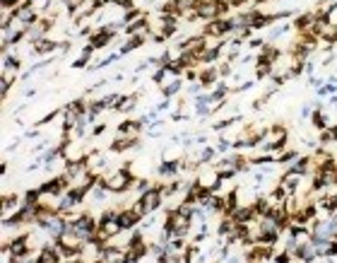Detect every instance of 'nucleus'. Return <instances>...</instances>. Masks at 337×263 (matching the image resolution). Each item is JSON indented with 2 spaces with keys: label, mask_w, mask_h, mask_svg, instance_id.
Here are the masks:
<instances>
[{
  "label": "nucleus",
  "mask_w": 337,
  "mask_h": 263,
  "mask_svg": "<svg viewBox=\"0 0 337 263\" xmlns=\"http://www.w3.org/2000/svg\"><path fill=\"white\" fill-rule=\"evenodd\" d=\"M133 181H135V174L130 172V162L121 164L113 174L99 176V183H102L109 193H116V196H123V193L130 191V189H133Z\"/></svg>",
  "instance_id": "obj_1"
},
{
  "label": "nucleus",
  "mask_w": 337,
  "mask_h": 263,
  "mask_svg": "<svg viewBox=\"0 0 337 263\" xmlns=\"http://www.w3.org/2000/svg\"><path fill=\"white\" fill-rule=\"evenodd\" d=\"M181 89H183V80H181V78H171V80H166L164 85H159V92H162L164 99H173Z\"/></svg>",
  "instance_id": "obj_18"
},
{
  "label": "nucleus",
  "mask_w": 337,
  "mask_h": 263,
  "mask_svg": "<svg viewBox=\"0 0 337 263\" xmlns=\"http://www.w3.org/2000/svg\"><path fill=\"white\" fill-rule=\"evenodd\" d=\"M193 102H195V106H212V97L210 92H200L193 97Z\"/></svg>",
  "instance_id": "obj_34"
},
{
  "label": "nucleus",
  "mask_w": 337,
  "mask_h": 263,
  "mask_svg": "<svg viewBox=\"0 0 337 263\" xmlns=\"http://www.w3.org/2000/svg\"><path fill=\"white\" fill-rule=\"evenodd\" d=\"M118 34H121V32H113V29L109 27V24H106V27H99V29H96V32L92 34L89 39H87V44H92V46H94L96 51H99V48L111 46V44H113V41L118 39Z\"/></svg>",
  "instance_id": "obj_6"
},
{
  "label": "nucleus",
  "mask_w": 337,
  "mask_h": 263,
  "mask_svg": "<svg viewBox=\"0 0 337 263\" xmlns=\"http://www.w3.org/2000/svg\"><path fill=\"white\" fill-rule=\"evenodd\" d=\"M152 186H154V183L149 181V179H137V176H135V181H133V189H130V191H135L137 193V196H142V193L147 191V189H152Z\"/></svg>",
  "instance_id": "obj_29"
},
{
  "label": "nucleus",
  "mask_w": 337,
  "mask_h": 263,
  "mask_svg": "<svg viewBox=\"0 0 337 263\" xmlns=\"http://www.w3.org/2000/svg\"><path fill=\"white\" fill-rule=\"evenodd\" d=\"M137 102H140V92H133V95H121L118 104L113 106V111H118V114H130V111H135Z\"/></svg>",
  "instance_id": "obj_14"
},
{
  "label": "nucleus",
  "mask_w": 337,
  "mask_h": 263,
  "mask_svg": "<svg viewBox=\"0 0 337 263\" xmlns=\"http://www.w3.org/2000/svg\"><path fill=\"white\" fill-rule=\"evenodd\" d=\"M106 198H109V191L104 189L102 183H96L94 189H92V193H89V200H92L94 205H102V203H106Z\"/></svg>",
  "instance_id": "obj_25"
},
{
  "label": "nucleus",
  "mask_w": 337,
  "mask_h": 263,
  "mask_svg": "<svg viewBox=\"0 0 337 263\" xmlns=\"http://www.w3.org/2000/svg\"><path fill=\"white\" fill-rule=\"evenodd\" d=\"M157 263H183V254H173V251H166V254L157 256Z\"/></svg>",
  "instance_id": "obj_30"
},
{
  "label": "nucleus",
  "mask_w": 337,
  "mask_h": 263,
  "mask_svg": "<svg viewBox=\"0 0 337 263\" xmlns=\"http://www.w3.org/2000/svg\"><path fill=\"white\" fill-rule=\"evenodd\" d=\"M272 75V63H265V61H255V82H263Z\"/></svg>",
  "instance_id": "obj_24"
},
{
  "label": "nucleus",
  "mask_w": 337,
  "mask_h": 263,
  "mask_svg": "<svg viewBox=\"0 0 337 263\" xmlns=\"http://www.w3.org/2000/svg\"><path fill=\"white\" fill-rule=\"evenodd\" d=\"M19 58L17 56H8V53H5V56H3V72H17L19 70Z\"/></svg>",
  "instance_id": "obj_27"
},
{
  "label": "nucleus",
  "mask_w": 337,
  "mask_h": 263,
  "mask_svg": "<svg viewBox=\"0 0 337 263\" xmlns=\"http://www.w3.org/2000/svg\"><path fill=\"white\" fill-rule=\"evenodd\" d=\"M22 208V196H17V193H3V217H8V213H17Z\"/></svg>",
  "instance_id": "obj_17"
},
{
  "label": "nucleus",
  "mask_w": 337,
  "mask_h": 263,
  "mask_svg": "<svg viewBox=\"0 0 337 263\" xmlns=\"http://www.w3.org/2000/svg\"><path fill=\"white\" fill-rule=\"evenodd\" d=\"M142 222V215L135 210L133 205L130 208H118V224L123 230H137Z\"/></svg>",
  "instance_id": "obj_8"
},
{
  "label": "nucleus",
  "mask_w": 337,
  "mask_h": 263,
  "mask_svg": "<svg viewBox=\"0 0 337 263\" xmlns=\"http://www.w3.org/2000/svg\"><path fill=\"white\" fill-rule=\"evenodd\" d=\"M89 63H92V58L82 56V53H80V56L72 61V68H75V70H82V68H89Z\"/></svg>",
  "instance_id": "obj_35"
},
{
  "label": "nucleus",
  "mask_w": 337,
  "mask_h": 263,
  "mask_svg": "<svg viewBox=\"0 0 337 263\" xmlns=\"http://www.w3.org/2000/svg\"><path fill=\"white\" fill-rule=\"evenodd\" d=\"M220 152H217V147H212V145H203L200 150L195 152V160H197V164L203 167V164H210L214 157H217Z\"/></svg>",
  "instance_id": "obj_21"
},
{
  "label": "nucleus",
  "mask_w": 337,
  "mask_h": 263,
  "mask_svg": "<svg viewBox=\"0 0 337 263\" xmlns=\"http://www.w3.org/2000/svg\"><path fill=\"white\" fill-rule=\"evenodd\" d=\"M12 82H15V78H12V72H3V75H0V99H3V102H8V97H10V87H12Z\"/></svg>",
  "instance_id": "obj_23"
},
{
  "label": "nucleus",
  "mask_w": 337,
  "mask_h": 263,
  "mask_svg": "<svg viewBox=\"0 0 337 263\" xmlns=\"http://www.w3.org/2000/svg\"><path fill=\"white\" fill-rule=\"evenodd\" d=\"M311 123H313V128L318 130V133L332 126V123H330V119H328V114H325V111H318V109H313V114H311Z\"/></svg>",
  "instance_id": "obj_22"
},
{
  "label": "nucleus",
  "mask_w": 337,
  "mask_h": 263,
  "mask_svg": "<svg viewBox=\"0 0 337 263\" xmlns=\"http://www.w3.org/2000/svg\"><path fill=\"white\" fill-rule=\"evenodd\" d=\"M315 72V63L313 61H306V75H313Z\"/></svg>",
  "instance_id": "obj_48"
},
{
  "label": "nucleus",
  "mask_w": 337,
  "mask_h": 263,
  "mask_svg": "<svg viewBox=\"0 0 337 263\" xmlns=\"http://www.w3.org/2000/svg\"><path fill=\"white\" fill-rule=\"evenodd\" d=\"M280 3H291V0H280Z\"/></svg>",
  "instance_id": "obj_52"
},
{
  "label": "nucleus",
  "mask_w": 337,
  "mask_h": 263,
  "mask_svg": "<svg viewBox=\"0 0 337 263\" xmlns=\"http://www.w3.org/2000/svg\"><path fill=\"white\" fill-rule=\"evenodd\" d=\"M253 85H255V80H246V82H241L239 87H234V92H239V95H241V92H248Z\"/></svg>",
  "instance_id": "obj_42"
},
{
  "label": "nucleus",
  "mask_w": 337,
  "mask_h": 263,
  "mask_svg": "<svg viewBox=\"0 0 337 263\" xmlns=\"http://www.w3.org/2000/svg\"><path fill=\"white\" fill-rule=\"evenodd\" d=\"M287 196H289V193L284 191V189L280 186V183H277V186H274L272 191L267 193V198H270V203H272V205H280V203H284V200H287Z\"/></svg>",
  "instance_id": "obj_26"
},
{
  "label": "nucleus",
  "mask_w": 337,
  "mask_h": 263,
  "mask_svg": "<svg viewBox=\"0 0 337 263\" xmlns=\"http://www.w3.org/2000/svg\"><path fill=\"white\" fill-rule=\"evenodd\" d=\"M162 203H164V193H162V183H154L152 189H147V191L142 193V196H137V200L133 203V208L140 213L142 217L152 215V213H157L159 208H162Z\"/></svg>",
  "instance_id": "obj_2"
},
{
  "label": "nucleus",
  "mask_w": 337,
  "mask_h": 263,
  "mask_svg": "<svg viewBox=\"0 0 337 263\" xmlns=\"http://www.w3.org/2000/svg\"><path fill=\"white\" fill-rule=\"evenodd\" d=\"M113 5L121 10H133L135 8V0H113Z\"/></svg>",
  "instance_id": "obj_40"
},
{
  "label": "nucleus",
  "mask_w": 337,
  "mask_h": 263,
  "mask_svg": "<svg viewBox=\"0 0 337 263\" xmlns=\"http://www.w3.org/2000/svg\"><path fill=\"white\" fill-rule=\"evenodd\" d=\"M39 136H41V130H39V128H27L22 138H27V140H36Z\"/></svg>",
  "instance_id": "obj_41"
},
{
  "label": "nucleus",
  "mask_w": 337,
  "mask_h": 263,
  "mask_svg": "<svg viewBox=\"0 0 337 263\" xmlns=\"http://www.w3.org/2000/svg\"><path fill=\"white\" fill-rule=\"evenodd\" d=\"M154 172H157L159 179L171 181V179H179L183 174V162H181V157H176V160H162V164Z\"/></svg>",
  "instance_id": "obj_7"
},
{
  "label": "nucleus",
  "mask_w": 337,
  "mask_h": 263,
  "mask_svg": "<svg viewBox=\"0 0 337 263\" xmlns=\"http://www.w3.org/2000/svg\"><path fill=\"white\" fill-rule=\"evenodd\" d=\"M301 155H299V150H291V147H287V150L282 152V160H280V164H291V162H296Z\"/></svg>",
  "instance_id": "obj_33"
},
{
  "label": "nucleus",
  "mask_w": 337,
  "mask_h": 263,
  "mask_svg": "<svg viewBox=\"0 0 337 263\" xmlns=\"http://www.w3.org/2000/svg\"><path fill=\"white\" fill-rule=\"evenodd\" d=\"M145 41H147L145 36H126V41L121 44L118 51H121V56H130L133 51H137L140 46H145Z\"/></svg>",
  "instance_id": "obj_19"
},
{
  "label": "nucleus",
  "mask_w": 337,
  "mask_h": 263,
  "mask_svg": "<svg viewBox=\"0 0 337 263\" xmlns=\"http://www.w3.org/2000/svg\"><path fill=\"white\" fill-rule=\"evenodd\" d=\"M200 92H203V85H200V82H190V87H188V95H200Z\"/></svg>",
  "instance_id": "obj_46"
},
{
  "label": "nucleus",
  "mask_w": 337,
  "mask_h": 263,
  "mask_svg": "<svg viewBox=\"0 0 337 263\" xmlns=\"http://www.w3.org/2000/svg\"><path fill=\"white\" fill-rule=\"evenodd\" d=\"M311 114H313V104H304V106H301V111H299V121L311 119Z\"/></svg>",
  "instance_id": "obj_39"
},
{
  "label": "nucleus",
  "mask_w": 337,
  "mask_h": 263,
  "mask_svg": "<svg viewBox=\"0 0 337 263\" xmlns=\"http://www.w3.org/2000/svg\"><path fill=\"white\" fill-rule=\"evenodd\" d=\"M328 232H330V239H337V213L328 215Z\"/></svg>",
  "instance_id": "obj_37"
},
{
  "label": "nucleus",
  "mask_w": 337,
  "mask_h": 263,
  "mask_svg": "<svg viewBox=\"0 0 337 263\" xmlns=\"http://www.w3.org/2000/svg\"><path fill=\"white\" fill-rule=\"evenodd\" d=\"M142 128H145V126H142L140 119H126V121H121V123H118L116 133H123V136H137V138H140Z\"/></svg>",
  "instance_id": "obj_16"
},
{
  "label": "nucleus",
  "mask_w": 337,
  "mask_h": 263,
  "mask_svg": "<svg viewBox=\"0 0 337 263\" xmlns=\"http://www.w3.org/2000/svg\"><path fill=\"white\" fill-rule=\"evenodd\" d=\"M140 145V138L137 136H123V133H116L113 143H111L109 150L111 152H128V150H135Z\"/></svg>",
  "instance_id": "obj_10"
},
{
  "label": "nucleus",
  "mask_w": 337,
  "mask_h": 263,
  "mask_svg": "<svg viewBox=\"0 0 337 263\" xmlns=\"http://www.w3.org/2000/svg\"><path fill=\"white\" fill-rule=\"evenodd\" d=\"M328 258H335V261H337V239H330V244H328Z\"/></svg>",
  "instance_id": "obj_43"
},
{
  "label": "nucleus",
  "mask_w": 337,
  "mask_h": 263,
  "mask_svg": "<svg viewBox=\"0 0 337 263\" xmlns=\"http://www.w3.org/2000/svg\"><path fill=\"white\" fill-rule=\"evenodd\" d=\"M231 32H234L231 17H217V20L205 22L203 27V34H207V36H227V39H231Z\"/></svg>",
  "instance_id": "obj_5"
},
{
  "label": "nucleus",
  "mask_w": 337,
  "mask_h": 263,
  "mask_svg": "<svg viewBox=\"0 0 337 263\" xmlns=\"http://www.w3.org/2000/svg\"><path fill=\"white\" fill-rule=\"evenodd\" d=\"M195 183L200 189H207V191H212V193H222L224 179H222V174L214 167H207V169L200 167L195 174Z\"/></svg>",
  "instance_id": "obj_4"
},
{
  "label": "nucleus",
  "mask_w": 337,
  "mask_h": 263,
  "mask_svg": "<svg viewBox=\"0 0 337 263\" xmlns=\"http://www.w3.org/2000/svg\"><path fill=\"white\" fill-rule=\"evenodd\" d=\"M265 44H267L265 39H248V46H251L253 51H255V48H263V46H265Z\"/></svg>",
  "instance_id": "obj_47"
},
{
  "label": "nucleus",
  "mask_w": 337,
  "mask_h": 263,
  "mask_svg": "<svg viewBox=\"0 0 337 263\" xmlns=\"http://www.w3.org/2000/svg\"><path fill=\"white\" fill-rule=\"evenodd\" d=\"M220 3H231V0H220Z\"/></svg>",
  "instance_id": "obj_53"
},
{
  "label": "nucleus",
  "mask_w": 337,
  "mask_h": 263,
  "mask_svg": "<svg viewBox=\"0 0 337 263\" xmlns=\"http://www.w3.org/2000/svg\"><path fill=\"white\" fill-rule=\"evenodd\" d=\"M96 227H99V220L92 213H75V215H70V230L77 232L80 239L85 244L96 239Z\"/></svg>",
  "instance_id": "obj_3"
},
{
  "label": "nucleus",
  "mask_w": 337,
  "mask_h": 263,
  "mask_svg": "<svg viewBox=\"0 0 337 263\" xmlns=\"http://www.w3.org/2000/svg\"><path fill=\"white\" fill-rule=\"evenodd\" d=\"M171 106H173V104H171V99H164V97H162V102L157 104V109H159V111H169Z\"/></svg>",
  "instance_id": "obj_45"
},
{
  "label": "nucleus",
  "mask_w": 337,
  "mask_h": 263,
  "mask_svg": "<svg viewBox=\"0 0 337 263\" xmlns=\"http://www.w3.org/2000/svg\"><path fill=\"white\" fill-rule=\"evenodd\" d=\"M315 12H301V15L294 20V29H296L299 34H304V32H313V27H315Z\"/></svg>",
  "instance_id": "obj_15"
},
{
  "label": "nucleus",
  "mask_w": 337,
  "mask_h": 263,
  "mask_svg": "<svg viewBox=\"0 0 337 263\" xmlns=\"http://www.w3.org/2000/svg\"><path fill=\"white\" fill-rule=\"evenodd\" d=\"M301 179H304V176L301 174H296V172H291V169H287V172H282V174H280V186H282L284 191L289 193V196H296L299 191H301Z\"/></svg>",
  "instance_id": "obj_9"
},
{
  "label": "nucleus",
  "mask_w": 337,
  "mask_h": 263,
  "mask_svg": "<svg viewBox=\"0 0 337 263\" xmlns=\"http://www.w3.org/2000/svg\"><path fill=\"white\" fill-rule=\"evenodd\" d=\"M123 263H137V261H133V258H130V256H128V258H126V261H123Z\"/></svg>",
  "instance_id": "obj_51"
},
{
  "label": "nucleus",
  "mask_w": 337,
  "mask_h": 263,
  "mask_svg": "<svg viewBox=\"0 0 337 263\" xmlns=\"http://www.w3.org/2000/svg\"><path fill=\"white\" fill-rule=\"evenodd\" d=\"M217 70H220L222 80H227V78H231V75H234V63L224 58V61H220V63H217Z\"/></svg>",
  "instance_id": "obj_28"
},
{
  "label": "nucleus",
  "mask_w": 337,
  "mask_h": 263,
  "mask_svg": "<svg viewBox=\"0 0 337 263\" xmlns=\"http://www.w3.org/2000/svg\"><path fill=\"white\" fill-rule=\"evenodd\" d=\"M61 48V41L51 39V36H44V39L34 41L32 44V51L36 53V56H48V53H53V51H58Z\"/></svg>",
  "instance_id": "obj_12"
},
{
  "label": "nucleus",
  "mask_w": 337,
  "mask_h": 263,
  "mask_svg": "<svg viewBox=\"0 0 337 263\" xmlns=\"http://www.w3.org/2000/svg\"><path fill=\"white\" fill-rule=\"evenodd\" d=\"M236 230H239V222H236L231 215H222L220 217V222H217V237H220L222 241L231 239V237L236 234Z\"/></svg>",
  "instance_id": "obj_11"
},
{
  "label": "nucleus",
  "mask_w": 337,
  "mask_h": 263,
  "mask_svg": "<svg viewBox=\"0 0 337 263\" xmlns=\"http://www.w3.org/2000/svg\"><path fill=\"white\" fill-rule=\"evenodd\" d=\"M328 104H330V106H337V92H335V95H330V97H328Z\"/></svg>",
  "instance_id": "obj_49"
},
{
  "label": "nucleus",
  "mask_w": 337,
  "mask_h": 263,
  "mask_svg": "<svg viewBox=\"0 0 337 263\" xmlns=\"http://www.w3.org/2000/svg\"><path fill=\"white\" fill-rule=\"evenodd\" d=\"M61 114H63V109H53V111H51V114H46V116H41V119H39V126H46V123H51V121H55V119H58V116H61Z\"/></svg>",
  "instance_id": "obj_36"
},
{
  "label": "nucleus",
  "mask_w": 337,
  "mask_h": 263,
  "mask_svg": "<svg viewBox=\"0 0 337 263\" xmlns=\"http://www.w3.org/2000/svg\"><path fill=\"white\" fill-rule=\"evenodd\" d=\"M24 97H27V99H34V97H36V89H27V92H24Z\"/></svg>",
  "instance_id": "obj_50"
},
{
  "label": "nucleus",
  "mask_w": 337,
  "mask_h": 263,
  "mask_svg": "<svg viewBox=\"0 0 337 263\" xmlns=\"http://www.w3.org/2000/svg\"><path fill=\"white\" fill-rule=\"evenodd\" d=\"M104 130H106V123H96V126H92V133H89V136H92V138H99Z\"/></svg>",
  "instance_id": "obj_44"
},
{
  "label": "nucleus",
  "mask_w": 337,
  "mask_h": 263,
  "mask_svg": "<svg viewBox=\"0 0 337 263\" xmlns=\"http://www.w3.org/2000/svg\"><path fill=\"white\" fill-rule=\"evenodd\" d=\"M183 78L188 82H197L200 80V68H188V70H183Z\"/></svg>",
  "instance_id": "obj_38"
},
{
  "label": "nucleus",
  "mask_w": 337,
  "mask_h": 263,
  "mask_svg": "<svg viewBox=\"0 0 337 263\" xmlns=\"http://www.w3.org/2000/svg\"><path fill=\"white\" fill-rule=\"evenodd\" d=\"M291 29H294V24H291V22H280V24H274L272 29H270V36H267V39H270V44H274V41L284 39V36H287Z\"/></svg>",
  "instance_id": "obj_20"
},
{
  "label": "nucleus",
  "mask_w": 337,
  "mask_h": 263,
  "mask_svg": "<svg viewBox=\"0 0 337 263\" xmlns=\"http://www.w3.org/2000/svg\"><path fill=\"white\" fill-rule=\"evenodd\" d=\"M220 70H217V65H205V68H200V85H203V89L207 87H214L217 82H220Z\"/></svg>",
  "instance_id": "obj_13"
},
{
  "label": "nucleus",
  "mask_w": 337,
  "mask_h": 263,
  "mask_svg": "<svg viewBox=\"0 0 337 263\" xmlns=\"http://www.w3.org/2000/svg\"><path fill=\"white\" fill-rule=\"evenodd\" d=\"M159 136H164V119H159L157 123H152L147 128V138H159Z\"/></svg>",
  "instance_id": "obj_32"
},
{
  "label": "nucleus",
  "mask_w": 337,
  "mask_h": 263,
  "mask_svg": "<svg viewBox=\"0 0 337 263\" xmlns=\"http://www.w3.org/2000/svg\"><path fill=\"white\" fill-rule=\"evenodd\" d=\"M102 99V104L106 106V109H113L118 104V99H121V92H109V95H104V97H99Z\"/></svg>",
  "instance_id": "obj_31"
}]
</instances>
